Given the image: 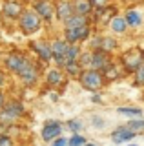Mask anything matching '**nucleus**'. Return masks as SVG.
Listing matches in <instances>:
<instances>
[{"instance_id": "1", "label": "nucleus", "mask_w": 144, "mask_h": 146, "mask_svg": "<svg viewBox=\"0 0 144 146\" xmlns=\"http://www.w3.org/2000/svg\"><path fill=\"white\" fill-rule=\"evenodd\" d=\"M44 64H40L37 58H31L28 57V60L24 62V66H22V70L17 73V79L22 82V86H26V88H35V86L40 82L42 79V70H44Z\"/></svg>"}, {"instance_id": "2", "label": "nucleus", "mask_w": 144, "mask_h": 146, "mask_svg": "<svg viewBox=\"0 0 144 146\" xmlns=\"http://www.w3.org/2000/svg\"><path fill=\"white\" fill-rule=\"evenodd\" d=\"M17 27H18V31L22 35L26 36H33L42 31L44 27V20L37 15V11L31 7H26L24 13H22V17L18 18V22H17Z\"/></svg>"}, {"instance_id": "3", "label": "nucleus", "mask_w": 144, "mask_h": 146, "mask_svg": "<svg viewBox=\"0 0 144 146\" xmlns=\"http://www.w3.org/2000/svg\"><path fill=\"white\" fill-rule=\"evenodd\" d=\"M119 64L122 66L126 75H133L135 71L144 64V49L142 48H129L120 53Z\"/></svg>"}, {"instance_id": "4", "label": "nucleus", "mask_w": 144, "mask_h": 146, "mask_svg": "<svg viewBox=\"0 0 144 146\" xmlns=\"http://www.w3.org/2000/svg\"><path fill=\"white\" fill-rule=\"evenodd\" d=\"M79 84H80V88H82V90L89 91V93H100L102 88L106 86V80H104L102 71L84 70L82 75L79 77Z\"/></svg>"}, {"instance_id": "5", "label": "nucleus", "mask_w": 144, "mask_h": 146, "mask_svg": "<svg viewBox=\"0 0 144 146\" xmlns=\"http://www.w3.org/2000/svg\"><path fill=\"white\" fill-rule=\"evenodd\" d=\"M93 31H95V27L89 22V24L77 26V27H62V36L69 44H84L89 42V38L93 36Z\"/></svg>"}, {"instance_id": "6", "label": "nucleus", "mask_w": 144, "mask_h": 146, "mask_svg": "<svg viewBox=\"0 0 144 146\" xmlns=\"http://www.w3.org/2000/svg\"><path fill=\"white\" fill-rule=\"evenodd\" d=\"M89 49H98V51H106V53H113L117 48H119V42H117V36L113 35H102V33H97L89 38V44H88Z\"/></svg>"}, {"instance_id": "7", "label": "nucleus", "mask_w": 144, "mask_h": 146, "mask_svg": "<svg viewBox=\"0 0 144 146\" xmlns=\"http://www.w3.org/2000/svg\"><path fill=\"white\" fill-rule=\"evenodd\" d=\"M29 49H31V53H33V57L37 58L40 64H44V66L53 64V53H51V44H49V40H31Z\"/></svg>"}, {"instance_id": "8", "label": "nucleus", "mask_w": 144, "mask_h": 146, "mask_svg": "<svg viewBox=\"0 0 144 146\" xmlns=\"http://www.w3.org/2000/svg\"><path fill=\"white\" fill-rule=\"evenodd\" d=\"M49 44H51V53H53V66L64 68L66 66V51H67L69 42L64 36H55V38L49 40Z\"/></svg>"}, {"instance_id": "9", "label": "nucleus", "mask_w": 144, "mask_h": 146, "mask_svg": "<svg viewBox=\"0 0 144 146\" xmlns=\"http://www.w3.org/2000/svg\"><path fill=\"white\" fill-rule=\"evenodd\" d=\"M62 130H64V124L57 119H48L44 121L42 128H40V139L44 143H53L55 139L62 137Z\"/></svg>"}, {"instance_id": "10", "label": "nucleus", "mask_w": 144, "mask_h": 146, "mask_svg": "<svg viewBox=\"0 0 144 146\" xmlns=\"http://www.w3.org/2000/svg\"><path fill=\"white\" fill-rule=\"evenodd\" d=\"M31 9L37 11V15L44 20V24H51L55 20V2L53 0H33Z\"/></svg>"}, {"instance_id": "11", "label": "nucleus", "mask_w": 144, "mask_h": 146, "mask_svg": "<svg viewBox=\"0 0 144 146\" xmlns=\"http://www.w3.org/2000/svg\"><path fill=\"white\" fill-rule=\"evenodd\" d=\"M67 82V75L64 73L62 68H57V66H51L46 70V75H44V84L48 86L49 90H58L62 86H66Z\"/></svg>"}, {"instance_id": "12", "label": "nucleus", "mask_w": 144, "mask_h": 146, "mask_svg": "<svg viewBox=\"0 0 144 146\" xmlns=\"http://www.w3.org/2000/svg\"><path fill=\"white\" fill-rule=\"evenodd\" d=\"M29 55H26L24 51H18V49H13V51H9L4 57V68H6L9 73H13V75H17L22 66H24V62L28 60Z\"/></svg>"}, {"instance_id": "13", "label": "nucleus", "mask_w": 144, "mask_h": 146, "mask_svg": "<svg viewBox=\"0 0 144 146\" xmlns=\"http://www.w3.org/2000/svg\"><path fill=\"white\" fill-rule=\"evenodd\" d=\"M24 9H26V6L20 0H4L2 2V17L9 22H18Z\"/></svg>"}, {"instance_id": "14", "label": "nucleus", "mask_w": 144, "mask_h": 146, "mask_svg": "<svg viewBox=\"0 0 144 146\" xmlns=\"http://www.w3.org/2000/svg\"><path fill=\"white\" fill-rule=\"evenodd\" d=\"M115 15H117V7H113V6L95 9L93 15H91V24H93V27H106L108 29V24H110V20Z\"/></svg>"}, {"instance_id": "15", "label": "nucleus", "mask_w": 144, "mask_h": 146, "mask_svg": "<svg viewBox=\"0 0 144 146\" xmlns=\"http://www.w3.org/2000/svg\"><path fill=\"white\" fill-rule=\"evenodd\" d=\"M55 2V20L58 24H64L71 15H75L73 0H53Z\"/></svg>"}, {"instance_id": "16", "label": "nucleus", "mask_w": 144, "mask_h": 146, "mask_svg": "<svg viewBox=\"0 0 144 146\" xmlns=\"http://www.w3.org/2000/svg\"><path fill=\"white\" fill-rule=\"evenodd\" d=\"M88 49H89V48H88ZM111 62H113V57H111V53L98 51V49H91V64H89V70L104 71Z\"/></svg>"}, {"instance_id": "17", "label": "nucleus", "mask_w": 144, "mask_h": 146, "mask_svg": "<svg viewBox=\"0 0 144 146\" xmlns=\"http://www.w3.org/2000/svg\"><path fill=\"white\" fill-rule=\"evenodd\" d=\"M108 31H110L113 36H124V35H128V31H129V26H128V22H126V18L124 15H117L110 20V24H108Z\"/></svg>"}, {"instance_id": "18", "label": "nucleus", "mask_w": 144, "mask_h": 146, "mask_svg": "<svg viewBox=\"0 0 144 146\" xmlns=\"http://www.w3.org/2000/svg\"><path fill=\"white\" fill-rule=\"evenodd\" d=\"M135 137H137V133L135 131H131L126 124H120L117 126L113 131L110 133V139L113 141L115 144H124V143H129V141H133Z\"/></svg>"}, {"instance_id": "19", "label": "nucleus", "mask_w": 144, "mask_h": 146, "mask_svg": "<svg viewBox=\"0 0 144 146\" xmlns=\"http://www.w3.org/2000/svg\"><path fill=\"white\" fill-rule=\"evenodd\" d=\"M102 75H104L106 84H110V82L120 80V79H122V77L126 75V73H124V70H122V66H120L119 62H115V60H113V62H111L104 71H102Z\"/></svg>"}, {"instance_id": "20", "label": "nucleus", "mask_w": 144, "mask_h": 146, "mask_svg": "<svg viewBox=\"0 0 144 146\" xmlns=\"http://www.w3.org/2000/svg\"><path fill=\"white\" fill-rule=\"evenodd\" d=\"M122 15H124V18H126V22H128L129 29H137V27H141V26L144 24V17H142V13L139 11V9L129 7V9H126Z\"/></svg>"}, {"instance_id": "21", "label": "nucleus", "mask_w": 144, "mask_h": 146, "mask_svg": "<svg viewBox=\"0 0 144 146\" xmlns=\"http://www.w3.org/2000/svg\"><path fill=\"white\" fill-rule=\"evenodd\" d=\"M73 4H75V13H77V15L91 18V15H93L95 9H93V6H91L89 0H73Z\"/></svg>"}, {"instance_id": "22", "label": "nucleus", "mask_w": 144, "mask_h": 146, "mask_svg": "<svg viewBox=\"0 0 144 146\" xmlns=\"http://www.w3.org/2000/svg\"><path fill=\"white\" fill-rule=\"evenodd\" d=\"M64 70V73L67 75V79H77L79 80V77L82 75V71H84V68L80 66V62H66V66L62 68Z\"/></svg>"}, {"instance_id": "23", "label": "nucleus", "mask_w": 144, "mask_h": 146, "mask_svg": "<svg viewBox=\"0 0 144 146\" xmlns=\"http://www.w3.org/2000/svg\"><path fill=\"white\" fill-rule=\"evenodd\" d=\"M6 108L9 110V111L13 113V115H17L18 119H22V117L26 115V106H24V102H22L20 99L7 100V102H6Z\"/></svg>"}, {"instance_id": "24", "label": "nucleus", "mask_w": 144, "mask_h": 146, "mask_svg": "<svg viewBox=\"0 0 144 146\" xmlns=\"http://www.w3.org/2000/svg\"><path fill=\"white\" fill-rule=\"evenodd\" d=\"M91 22V18L89 17H82V15H71L67 20L62 24V27H77V26H84V24H89Z\"/></svg>"}, {"instance_id": "25", "label": "nucleus", "mask_w": 144, "mask_h": 146, "mask_svg": "<svg viewBox=\"0 0 144 146\" xmlns=\"http://www.w3.org/2000/svg\"><path fill=\"white\" fill-rule=\"evenodd\" d=\"M82 46L80 44H69L67 46V51H66V62H77L82 55Z\"/></svg>"}, {"instance_id": "26", "label": "nucleus", "mask_w": 144, "mask_h": 146, "mask_svg": "<svg viewBox=\"0 0 144 146\" xmlns=\"http://www.w3.org/2000/svg\"><path fill=\"white\" fill-rule=\"evenodd\" d=\"M117 113L131 117V119H137V117H142L144 111H142V108H139V106H120V108H117Z\"/></svg>"}, {"instance_id": "27", "label": "nucleus", "mask_w": 144, "mask_h": 146, "mask_svg": "<svg viewBox=\"0 0 144 146\" xmlns=\"http://www.w3.org/2000/svg\"><path fill=\"white\" fill-rule=\"evenodd\" d=\"M126 126H128L131 131H135L137 135H144V119H142V117L129 119V121L126 122Z\"/></svg>"}, {"instance_id": "28", "label": "nucleus", "mask_w": 144, "mask_h": 146, "mask_svg": "<svg viewBox=\"0 0 144 146\" xmlns=\"http://www.w3.org/2000/svg\"><path fill=\"white\" fill-rule=\"evenodd\" d=\"M66 128L71 131V135L80 133V131H82V121H80V119H69V121H66Z\"/></svg>"}, {"instance_id": "29", "label": "nucleus", "mask_w": 144, "mask_h": 146, "mask_svg": "<svg viewBox=\"0 0 144 146\" xmlns=\"http://www.w3.org/2000/svg\"><path fill=\"white\" fill-rule=\"evenodd\" d=\"M86 143H88V139L82 133H73L67 139V146H84Z\"/></svg>"}, {"instance_id": "30", "label": "nucleus", "mask_w": 144, "mask_h": 146, "mask_svg": "<svg viewBox=\"0 0 144 146\" xmlns=\"http://www.w3.org/2000/svg\"><path fill=\"white\" fill-rule=\"evenodd\" d=\"M133 86H137V88H144V64L133 73Z\"/></svg>"}, {"instance_id": "31", "label": "nucleus", "mask_w": 144, "mask_h": 146, "mask_svg": "<svg viewBox=\"0 0 144 146\" xmlns=\"http://www.w3.org/2000/svg\"><path fill=\"white\" fill-rule=\"evenodd\" d=\"M79 62L84 70H89V64H91V49H84L80 58H79Z\"/></svg>"}, {"instance_id": "32", "label": "nucleus", "mask_w": 144, "mask_h": 146, "mask_svg": "<svg viewBox=\"0 0 144 146\" xmlns=\"http://www.w3.org/2000/svg\"><path fill=\"white\" fill-rule=\"evenodd\" d=\"M89 121H91V126L97 128V130H102V128L106 126V121H104L100 115H91V119H89Z\"/></svg>"}, {"instance_id": "33", "label": "nucleus", "mask_w": 144, "mask_h": 146, "mask_svg": "<svg viewBox=\"0 0 144 146\" xmlns=\"http://www.w3.org/2000/svg\"><path fill=\"white\" fill-rule=\"evenodd\" d=\"M0 146H15V141H13V137H9L7 133H2L0 135Z\"/></svg>"}, {"instance_id": "34", "label": "nucleus", "mask_w": 144, "mask_h": 146, "mask_svg": "<svg viewBox=\"0 0 144 146\" xmlns=\"http://www.w3.org/2000/svg\"><path fill=\"white\" fill-rule=\"evenodd\" d=\"M89 2H91L93 9H102V7L110 6V0H89Z\"/></svg>"}, {"instance_id": "35", "label": "nucleus", "mask_w": 144, "mask_h": 146, "mask_svg": "<svg viewBox=\"0 0 144 146\" xmlns=\"http://www.w3.org/2000/svg\"><path fill=\"white\" fill-rule=\"evenodd\" d=\"M51 146H67V139L66 137H58V139H55L51 143Z\"/></svg>"}, {"instance_id": "36", "label": "nucleus", "mask_w": 144, "mask_h": 146, "mask_svg": "<svg viewBox=\"0 0 144 146\" xmlns=\"http://www.w3.org/2000/svg\"><path fill=\"white\" fill-rule=\"evenodd\" d=\"M102 93V91H100ZM100 93H91V102L93 104H102V95Z\"/></svg>"}, {"instance_id": "37", "label": "nucleus", "mask_w": 144, "mask_h": 146, "mask_svg": "<svg viewBox=\"0 0 144 146\" xmlns=\"http://www.w3.org/2000/svg\"><path fill=\"white\" fill-rule=\"evenodd\" d=\"M6 102H7V95H6V91H4V90H0V110L6 106Z\"/></svg>"}, {"instance_id": "38", "label": "nucleus", "mask_w": 144, "mask_h": 146, "mask_svg": "<svg viewBox=\"0 0 144 146\" xmlns=\"http://www.w3.org/2000/svg\"><path fill=\"white\" fill-rule=\"evenodd\" d=\"M4 84H6V73L0 70V90L4 88Z\"/></svg>"}, {"instance_id": "39", "label": "nucleus", "mask_w": 144, "mask_h": 146, "mask_svg": "<svg viewBox=\"0 0 144 146\" xmlns=\"http://www.w3.org/2000/svg\"><path fill=\"white\" fill-rule=\"evenodd\" d=\"M84 146H97V144H95V143H89V141H88V143L84 144Z\"/></svg>"}, {"instance_id": "40", "label": "nucleus", "mask_w": 144, "mask_h": 146, "mask_svg": "<svg viewBox=\"0 0 144 146\" xmlns=\"http://www.w3.org/2000/svg\"><path fill=\"white\" fill-rule=\"evenodd\" d=\"M129 146H137V144H129Z\"/></svg>"}, {"instance_id": "41", "label": "nucleus", "mask_w": 144, "mask_h": 146, "mask_svg": "<svg viewBox=\"0 0 144 146\" xmlns=\"http://www.w3.org/2000/svg\"><path fill=\"white\" fill-rule=\"evenodd\" d=\"M122 2H128V0H122Z\"/></svg>"}]
</instances>
